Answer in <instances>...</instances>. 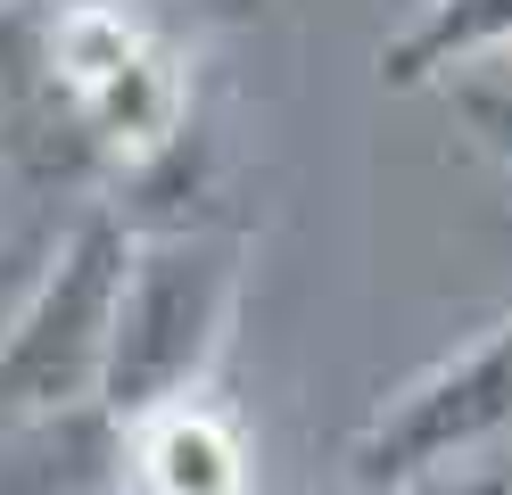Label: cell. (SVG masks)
I'll return each instance as SVG.
<instances>
[{
	"mask_svg": "<svg viewBox=\"0 0 512 495\" xmlns=\"http://www.w3.org/2000/svg\"><path fill=\"white\" fill-rule=\"evenodd\" d=\"M240 314V240L232 231H133V264L116 289V330H108V372H100V413L133 429L149 413L207 396V372Z\"/></svg>",
	"mask_w": 512,
	"mask_h": 495,
	"instance_id": "cell-1",
	"label": "cell"
},
{
	"mask_svg": "<svg viewBox=\"0 0 512 495\" xmlns=\"http://www.w3.org/2000/svg\"><path fill=\"white\" fill-rule=\"evenodd\" d=\"M124 264H133V223L116 207H83L0 322V429L100 405Z\"/></svg>",
	"mask_w": 512,
	"mask_h": 495,
	"instance_id": "cell-2",
	"label": "cell"
},
{
	"mask_svg": "<svg viewBox=\"0 0 512 495\" xmlns=\"http://www.w3.org/2000/svg\"><path fill=\"white\" fill-rule=\"evenodd\" d=\"M504 446H512V314L488 322L446 363H430L422 380H405L356 429L347 479L364 495H389L422 471H446V462H471V454H504Z\"/></svg>",
	"mask_w": 512,
	"mask_h": 495,
	"instance_id": "cell-3",
	"label": "cell"
},
{
	"mask_svg": "<svg viewBox=\"0 0 512 495\" xmlns=\"http://www.w3.org/2000/svg\"><path fill=\"white\" fill-rule=\"evenodd\" d=\"M42 58L100 157H149L182 132V66L157 50L141 17L108 9V0L42 9Z\"/></svg>",
	"mask_w": 512,
	"mask_h": 495,
	"instance_id": "cell-4",
	"label": "cell"
},
{
	"mask_svg": "<svg viewBox=\"0 0 512 495\" xmlns=\"http://www.w3.org/2000/svg\"><path fill=\"white\" fill-rule=\"evenodd\" d=\"M124 487L133 495H248V446L232 413H215L207 396L149 413L124 429Z\"/></svg>",
	"mask_w": 512,
	"mask_h": 495,
	"instance_id": "cell-5",
	"label": "cell"
},
{
	"mask_svg": "<svg viewBox=\"0 0 512 495\" xmlns=\"http://www.w3.org/2000/svg\"><path fill=\"white\" fill-rule=\"evenodd\" d=\"M124 487V429L83 405L0 429V495H100Z\"/></svg>",
	"mask_w": 512,
	"mask_h": 495,
	"instance_id": "cell-6",
	"label": "cell"
},
{
	"mask_svg": "<svg viewBox=\"0 0 512 495\" xmlns=\"http://www.w3.org/2000/svg\"><path fill=\"white\" fill-rule=\"evenodd\" d=\"M512 58V0H422L413 25L380 50V83L389 91H438L455 75Z\"/></svg>",
	"mask_w": 512,
	"mask_h": 495,
	"instance_id": "cell-7",
	"label": "cell"
},
{
	"mask_svg": "<svg viewBox=\"0 0 512 495\" xmlns=\"http://www.w3.org/2000/svg\"><path fill=\"white\" fill-rule=\"evenodd\" d=\"M438 91H446V108L463 116L471 141L512 174V66H479V75H455V83H438Z\"/></svg>",
	"mask_w": 512,
	"mask_h": 495,
	"instance_id": "cell-8",
	"label": "cell"
},
{
	"mask_svg": "<svg viewBox=\"0 0 512 495\" xmlns=\"http://www.w3.org/2000/svg\"><path fill=\"white\" fill-rule=\"evenodd\" d=\"M389 495H512V454H471V462H446V471H422Z\"/></svg>",
	"mask_w": 512,
	"mask_h": 495,
	"instance_id": "cell-9",
	"label": "cell"
},
{
	"mask_svg": "<svg viewBox=\"0 0 512 495\" xmlns=\"http://www.w3.org/2000/svg\"><path fill=\"white\" fill-rule=\"evenodd\" d=\"M100 495H133V487H100Z\"/></svg>",
	"mask_w": 512,
	"mask_h": 495,
	"instance_id": "cell-10",
	"label": "cell"
},
{
	"mask_svg": "<svg viewBox=\"0 0 512 495\" xmlns=\"http://www.w3.org/2000/svg\"><path fill=\"white\" fill-rule=\"evenodd\" d=\"M347 495H364V487H347Z\"/></svg>",
	"mask_w": 512,
	"mask_h": 495,
	"instance_id": "cell-11",
	"label": "cell"
}]
</instances>
